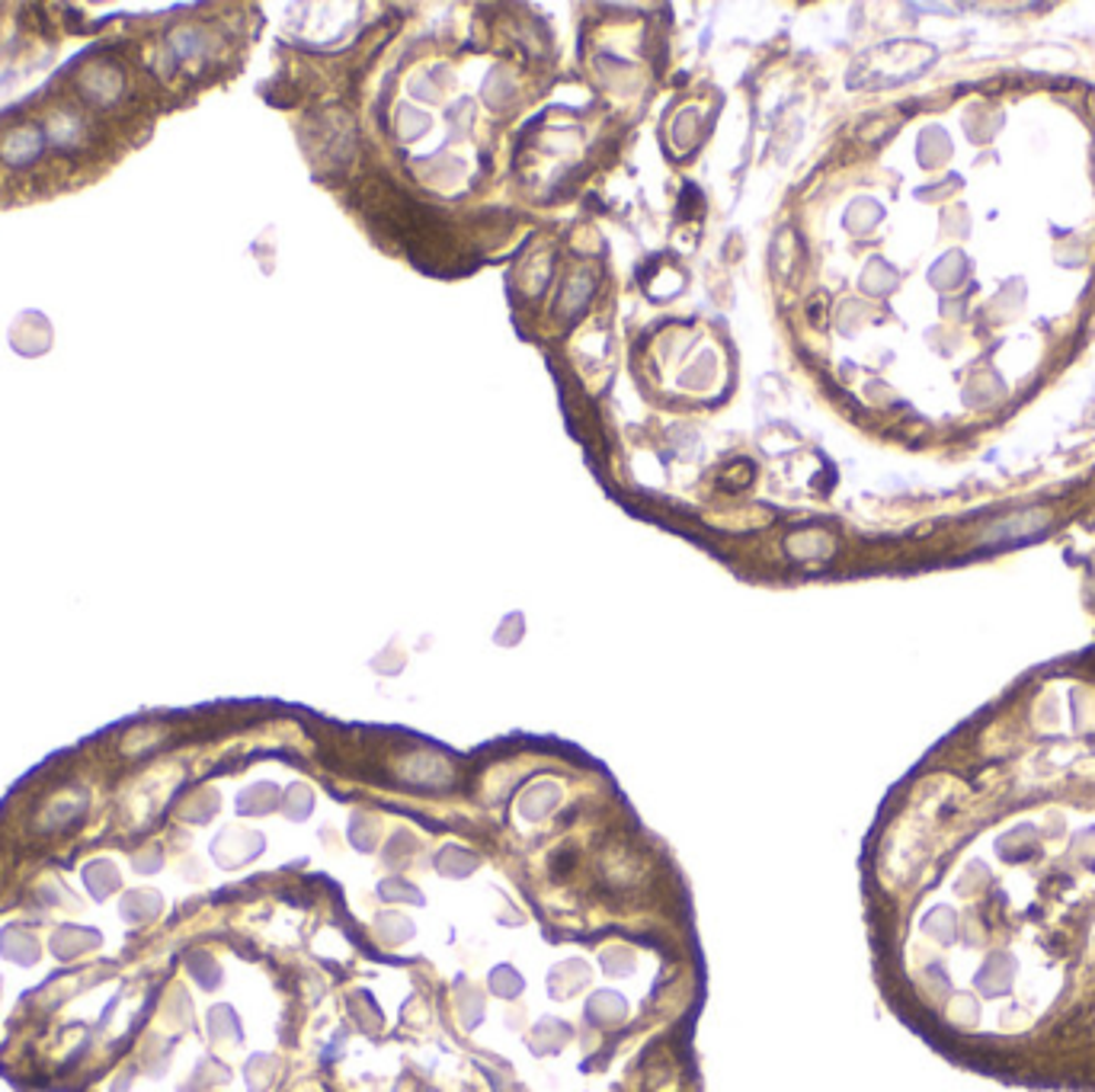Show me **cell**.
I'll use <instances>...</instances> for the list:
<instances>
[{"label":"cell","instance_id":"1","mask_svg":"<svg viewBox=\"0 0 1095 1092\" xmlns=\"http://www.w3.org/2000/svg\"><path fill=\"white\" fill-rule=\"evenodd\" d=\"M1044 529H1047V513L1044 510H1029V513H1019V517L993 526L987 532V542L990 545H1019V542H1029L1034 535H1041Z\"/></svg>","mask_w":1095,"mask_h":1092}]
</instances>
